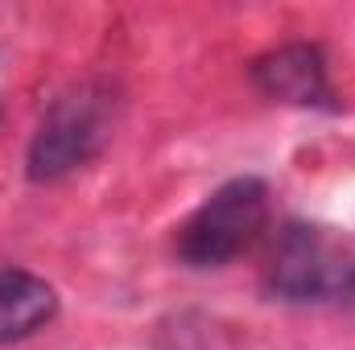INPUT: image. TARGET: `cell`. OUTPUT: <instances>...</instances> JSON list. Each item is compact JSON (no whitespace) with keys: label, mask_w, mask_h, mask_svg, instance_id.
Instances as JSON below:
<instances>
[{"label":"cell","mask_w":355,"mask_h":350,"mask_svg":"<svg viewBox=\"0 0 355 350\" xmlns=\"http://www.w3.org/2000/svg\"><path fill=\"white\" fill-rule=\"evenodd\" d=\"M268 223V190L261 177H236L219 185L182 227L174 252L190 268H223L244 256Z\"/></svg>","instance_id":"3"},{"label":"cell","mask_w":355,"mask_h":350,"mask_svg":"<svg viewBox=\"0 0 355 350\" xmlns=\"http://www.w3.org/2000/svg\"><path fill=\"white\" fill-rule=\"evenodd\" d=\"M265 288L289 305L355 297V235L318 223H285L265 260Z\"/></svg>","instance_id":"1"},{"label":"cell","mask_w":355,"mask_h":350,"mask_svg":"<svg viewBox=\"0 0 355 350\" xmlns=\"http://www.w3.org/2000/svg\"><path fill=\"white\" fill-rule=\"evenodd\" d=\"M58 313V293L25 272V268H0V342H17L37 334Z\"/></svg>","instance_id":"5"},{"label":"cell","mask_w":355,"mask_h":350,"mask_svg":"<svg viewBox=\"0 0 355 350\" xmlns=\"http://www.w3.org/2000/svg\"><path fill=\"white\" fill-rule=\"evenodd\" d=\"M252 83L261 95L293 107H327L331 103V83H327V62L322 50L310 42H289L261 54L252 62Z\"/></svg>","instance_id":"4"},{"label":"cell","mask_w":355,"mask_h":350,"mask_svg":"<svg viewBox=\"0 0 355 350\" xmlns=\"http://www.w3.org/2000/svg\"><path fill=\"white\" fill-rule=\"evenodd\" d=\"M116 124V95L107 83H79L50 103L29 145V177L54 181L83 169L107 145Z\"/></svg>","instance_id":"2"}]
</instances>
